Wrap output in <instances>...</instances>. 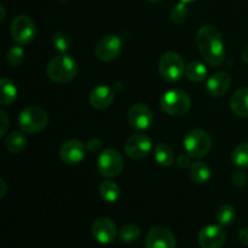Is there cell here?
Instances as JSON below:
<instances>
[{"instance_id":"6da1fadb","label":"cell","mask_w":248,"mask_h":248,"mask_svg":"<svg viewBox=\"0 0 248 248\" xmlns=\"http://www.w3.org/2000/svg\"><path fill=\"white\" fill-rule=\"evenodd\" d=\"M196 44L203 60L213 67L223 64L225 57L224 43L219 31L215 26L206 24L196 33Z\"/></svg>"},{"instance_id":"7a4b0ae2","label":"cell","mask_w":248,"mask_h":248,"mask_svg":"<svg viewBox=\"0 0 248 248\" xmlns=\"http://www.w3.org/2000/svg\"><path fill=\"white\" fill-rule=\"evenodd\" d=\"M78 62L74 57L63 52L53 57L46 65V74L57 84H67L78 75Z\"/></svg>"},{"instance_id":"3957f363","label":"cell","mask_w":248,"mask_h":248,"mask_svg":"<svg viewBox=\"0 0 248 248\" xmlns=\"http://www.w3.org/2000/svg\"><path fill=\"white\" fill-rule=\"evenodd\" d=\"M160 107L169 115L182 116L189 111L191 101L186 92L179 89H172L162 94L160 99Z\"/></svg>"},{"instance_id":"277c9868","label":"cell","mask_w":248,"mask_h":248,"mask_svg":"<svg viewBox=\"0 0 248 248\" xmlns=\"http://www.w3.org/2000/svg\"><path fill=\"white\" fill-rule=\"evenodd\" d=\"M183 147L194 159H200L208 154L212 147V140L205 130L194 128L186 135L183 140Z\"/></svg>"},{"instance_id":"5b68a950","label":"cell","mask_w":248,"mask_h":248,"mask_svg":"<svg viewBox=\"0 0 248 248\" xmlns=\"http://www.w3.org/2000/svg\"><path fill=\"white\" fill-rule=\"evenodd\" d=\"M48 116L44 109L39 107H28L18 115V126L23 132L35 135L47 126Z\"/></svg>"},{"instance_id":"8992f818","label":"cell","mask_w":248,"mask_h":248,"mask_svg":"<svg viewBox=\"0 0 248 248\" xmlns=\"http://www.w3.org/2000/svg\"><path fill=\"white\" fill-rule=\"evenodd\" d=\"M159 73L162 79L176 82L186 74V63L182 56L174 51L164 53L159 61Z\"/></svg>"},{"instance_id":"52a82bcc","label":"cell","mask_w":248,"mask_h":248,"mask_svg":"<svg viewBox=\"0 0 248 248\" xmlns=\"http://www.w3.org/2000/svg\"><path fill=\"white\" fill-rule=\"evenodd\" d=\"M97 169L99 173L107 178L116 177L124 169V159L120 153L115 149H104L97 159Z\"/></svg>"},{"instance_id":"ba28073f","label":"cell","mask_w":248,"mask_h":248,"mask_svg":"<svg viewBox=\"0 0 248 248\" xmlns=\"http://www.w3.org/2000/svg\"><path fill=\"white\" fill-rule=\"evenodd\" d=\"M11 36L18 45H28L36 35V27L33 19L27 15L15 17L10 27Z\"/></svg>"},{"instance_id":"9c48e42d","label":"cell","mask_w":248,"mask_h":248,"mask_svg":"<svg viewBox=\"0 0 248 248\" xmlns=\"http://www.w3.org/2000/svg\"><path fill=\"white\" fill-rule=\"evenodd\" d=\"M123 51V40L116 34H108L99 39L94 47V55L102 62H111L120 56Z\"/></svg>"},{"instance_id":"30bf717a","label":"cell","mask_w":248,"mask_h":248,"mask_svg":"<svg viewBox=\"0 0 248 248\" xmlns=\"http://www.w3.org/2000/svg\"><path fill=\"white\" fill-rule=\"evenodd\" d=\"M125 153L133 160L143 159L153 149L152 140L145 133H135L125 143Z\"/></svg>"},{"instance_id":"8fae6325","label":"cell","mask_w":248,"mask_h":248,"mask_svg":"<svg viewBox=\"0 0 248 248\" xmlns=\"http://www.w3.org/2000/svg\"><path fill=\"white\" fill-rule=\"evenodd\" d=\"M127 121L132 128L137 131H144L152 126L154 121L152 109L143 103H136L128 109Z\"/></svg>"},{"instance_id":"7c38bea8","label":"cell","mask_w":248,"mask_h":248,"mask_svg":"<svg viewBox=\"0 0 248 248\" xmlns=\"http://www.w3.org/2000/svg\"><path fill=\"white\" fill-rule=\"evenodd\" d=\"M87 145L79 140H68L61 145L60 157L64 164L77 165L85 159Z\"/></svg>"},{"instance_id":"4fadbf2b","label":"cell","mask_w":248,"mask_h":248,"mask_svg":"<svg viewBox=\"0 0 248 248\" xmlns=\"http://www.w3.org/2000/svg\"><path fill=\"white\" fill-rule=\"evenodd\" d=\"M144 245L147 248H174L176 237L167 228L154 227L148 232Z\"/></svg>"},{"instance_id":"5bb4252c","label":"cell","mask_w":248,"mask_h":248,"mask_svg":"<svg viewBox=\"0 0 248 248\" xmlns=\"http://www.w3.org/2000/svg\"><path fill=\"white\" fill-rule=\"evenodd\" d=\"M92 236L99 244H110L116 239L118 229L116 225L110 218L108 217H99L93 222L91 228Z\"/></svg>"},{"instance_id":"9a60e30c","label":"cell","mask_w":248,"mask_h":248,"mask_svg":"<svg viewBox=\"0 0 248 248\" xmlns=\"http://www.w3.org/2000/svg\"><path fill=\"white\" fill-rule=\"evenodd\" d=\"M227 241V232L222 225H207L199 232V244L203 248H219Z\"/></svg>"},{"instance_id":"2e32d148","label":"cell","mask_w":248,"mask_h":248,"mask_svg":"<svg viewBox=\"0 0 248 248\" xmlns=\"http://www.w3.org/2000/svg\"><path fill=\"white\" fill-rule=\"evenodd\" d=\"M114 98H115V92L108 85H98L92 90L89 96L90 104L98 110L108 108L113 103Z\"/></svg>"},{"instance_id":"e0dca14e","label":"cell","mask_w":248,"mask_h":248,"mask_svg":"<svg viewBox=\"0 0 248 248\" xmlns=\"http://www.w3.org/2000/svg\"><path fill=\"white\" fill-rule=\"evenodd\" d=\"M232 86V78L225 72H217L208 79L207 91L213 97H222L229 91Z\"/></svg>"},{"instance_id":"ac0fdd59","label":"cell","mask_w":248,"mask_h":248,"mask_svg":"<svg viewBox=\"0 0 248 248\" xmlns=\"http://www.w3.org/2000/svg\"><path fill=\"white\" fill-rule=\"evenodd\" d=\"M230 109L235 115L248 118V87H241L232 93Z\"/></svg>"},{"instance_id":"d6986e66","label":"cell","mask_w":248,"mask_h":248,"mask_svg":"<svg viewBox=\"0 0 248 248\" xmlns=\"http://www.w3.org/2000/svg\"><path fill=\"white\" fill-rule=\"evenodd\" d=\"M212 172L210 166L203 161H195L190 165L189 177L196 184H205L211 179Z\"/></svg>"},{"instance_id":"ffe728a7","label":"cell","mask_w":248,"mask_h":248,"mask_svg":"<svg viewBox=\"0 0 248 248\" xmlns=\"http://www.w3.org/2000/svg\"><path fill=\"white\" fill-rule=\"evenodd\" d=\"M23 132V131H22ZM19 131H14L10 135H7L6 140H5V148L7 149V152H10L11 154H19L24 150V148L27 147V138Z\"/></svg>"},{"instance_id":"44dd1931","label":"cell","mask_w":248,"mask_h":248,"mask_svg":"<svg viewBox=\"0 0 248 248\" xmlns=\"http://www.w3.org/2000/svg\"><path fill=\"white\" fill-rule=\"evenodd\" d=\"M99 195L106 202L114 203L120 199L121 190L120 186L113 181H103L99 186Z\"/></svg>"},{"instance_id":"7402d4cb","label":"cell","mask_w":248,"mask_h":248,"mask_svg":"<svg viewBox=\"0 0 248 248\" xmlns=\"http://www.w3.org/2000/svg\"><path fill=\"white\" fill-rule=\"evenodd\" d=\"M154 157L162 167H170L174 162V153L170 145L165 143H157L154 148Z\"/></svg>"},{"instance_id":"603a6c76","label":"cell","mask_w":248,"mask_h":248,"mask_svg":"<svg viewBox=\"0 0 248 248\" xmlns=\"http://www.w3.org/2000/svg\"><path fill=\"white\" fill-rule=\"evenodd\" d=\"M0 87H1V98H0L1 106L6 107L14 103L17 98V87L15 86L14 82L7 78H1Z\"/></svg>"},{"instance_id":"cb8c5ba5","label":"cell","mask_w":248,"mask_h":248,"mask_svg":"<svg viewBox=\"0 0 248 248\" xmlns=\"http://www.w3.org/2000/svg\"><path fill=\"white\" fill-rule=\"evenodd\" d=\"M207 75V68L201 62L194 61L186 65V77L193 82H201Z\"/></svg>"},{"instance_id":"d4e9b609","label":"cell","mask_w":248,"mask_h":248,"mask_svg":"<svg viewBox=\"0 0 248 248\" xmlns=\"http://www.w3.org/2000/svg\"><path fill=\"white\" fill-rule=\"evenodd\" d=\"M232 162L239 169H248V143H241L232 150Z\"/></svg>"},{"instance_id":"484cf974","label":"cell","mask_w":248,"mask_h":248,"mask_svg":"<svg viewBox=\"0 0 248 248\" xmlns=\"http://www.w3.org/2000/svg\"><path fill=\"white\" fill-rule=\"evenodd\" d=\"M140 228L137 224H133V223H128L125 224L119 232V239L121 242H125V244H131V242H135L140 239Z\"/></svg>"},{"instance_id":"4316f807","label":"cell","mask_w":248,"mask_h":248,"mask_svg":"<svg viewBox=\"0 0 248 248\" xmlns=\"http://www.w3.org/2000/svg\"><path fill=\"white\" fill-rule=\"evenodd\" d=\"M235 208L229 205H223L216 212V220L222 227H228V225L232 224L235 220Z\"/></svg>"},{"instance_id":"83f0119b","label":"cell","mask_w":248,"mask_h":248,"mask_svg":"<svg viewBox=\"0 0 248 248\" xmlns=\"http://www.w3.org/2000/svg\"><path fill=\"white\" fill-rule=\"evenodd\" d=\"M53 46L57 51H60L61 53L65 52V51L69 50V47L72 46V38L68 33L65 31H58L53 35L52 39Z\"/></svg>"},{"instance_id":"f1b7e54d","label":"cell","mask_w":248,"mask_h":248,"mask_svg":"<svg viewBox=\"0 0 248 248\" xmlns=\"http://www.w3.org/2000/svg\"><path fill=\"white\" fill-rule=\"evenodd\" d=\"M170 16H171V19L173 23H176V24L183 23V22L186 21L189 16V10H188V6H186V2L181 1V2H178V4L174 5V6L172 7Z\"/></svg>"},{"instance_id":"f546056e","label":"cell","mask_w":248,"mask_h":248,"mask_svg":"<svg viewBox=\"0 0 248 248\" xmlns=\"http://www.w3.org/2000/svg\"><path fill=\"white\" fill-rule=\"evenodd\" d=\"M24 60V50L21 46H14L6 52V62L11 67H18Z\"/></svg>"},{"instance_id":"4dcf8cb0","label":"cell","mask_w":248,"mask_h":248,"mask_svg":"<svg viewBox=\"0 0 248 248\" xmlns=\"http://www.w3.org/2000/svg\"><path fill=\"white\" fill-rule=\"evenodd\" d=\"M232 184H234L235 186H239V188H241V186H244L245 184L247 183L246 173L242 171V169L239 170V171H235L234 173H232Z\"/></svg>"},{"instance_id":"1f68e13d","label":"cell","mask_w":248,"mask_h":248,"mask_svg":"<svg viewBox=\"0 0 248 248\" xmlns=\"http://www.w3.org/2000/svg\"><path fill=\"white\" fill-rule=\"evenodd\" d=\"M0 119H1V130H0V137H4L6 135L7 130H9L10 125V119L7 116L6 111L0 110Z\"/></svg>"},{"instance_id":"d6a6232c","label":"cell","mask_w":248,"mask_h":248,"mask_svg":"<svg viewBox=\"0 0 248 248\" xmlns=\"http://www.w3.org/2000/svg\"><path fill=\"white\" fill-rule=\"evenodd\" d=\"M190 155L188 154V153H186V154H181L179 155L178 157H177V160H176V164H177V166L179 167V169H182V170H184V169H186V167H190Z\"/></svg>"},{"instance_id":"836d02e7","label":"cell","mask_w":248,"mask_h":248,"mask_svg":"<svg viewBox=\"0 0 248 248\" xmlns=\"http://www.w3.org/2000/svg\"><path fill=\"white\" fill-rule=\"evenodd\" d=\"M86 145L90 153H99L102 150V142L98 138H91Z\"/></svg>"},{"instance_id":"e575fe53","label":"cell","mask_w":248,"mask_h":248,"mask_svg":"<svg viewBox=\"0 0 248 248\" xmlns=\"http://www.w3.org/2000/svg\"><path fill=\"white\" fill-rule=\"evenodd\" d=\"M239 240L242 245L248 246V228H244L239 232Z\"/></svg>"},{"instance_id":"d590c367","label":"cell","mask_w":248,"mask_h":248,"mask_svg":"<svg viewBox=\"0 0 248 248\" xmlns=\"http://www.w3.org/2000/svg\"><path fill=\"white\" fill-rule=\"evenodd\" d=\"M0 186H1V189H0V198H4L5 194L7 193V186L2 178H0Z\"/></svg>"},{"instance_id":"8d00e7d4","label":"cell","mask_w":248,"mask_h":248,"mask_svg":"<svg viewBox=\"0 0 248 248\" xmlns=\"http://www.w3.org/2000/svg\"><path fill=\"white\" fill-rule=\"evenodd\" d=\"M242 60H244L245 63H247L248 64V46L244 48V51H242Z\"/></svg>"},{"instance_id":"74e56055","label":"cell","mask_w":248,"mask_h":248,"mask_svg":"<svg viewBox=\"0 0 248 248\" xmlns=\"http://www.w3.org/2000/svg\"><path fill=\"white\" fill-rule=\"evenodd\" d=\"M0 11H1V17H0V21L2 22L5 19V15H6V12H5L4 5H0Z\"/></svg>"},{"instance_id":"f35d334b","label":"cell","mask_w":248,"mask_h":248,"mask_svg":"<svg viewBox=\"0 0 248 248\" xmlns=\"http://www.w3.org/2000/svg\"><path fill=\"white\" fill-rule=\"evenodd\" d=\"M179 1H183V2H186V4H188V2H193V1H196V0H179Z\"/></svg>"},{"instance_id":"ab89813d","label":"cell","mask_w":248,"mask_h":248,"mask_svg":"<svg viewBox=\"0 0 248 248\" xmlns=\"http://www.w3.org/2000/svg\"><path fill=\"white\" fill-rule=\"evenodd\" d=\"M147 1H149V2H159V1H161V0H147Z\"/></svg>"}]
</instances>
